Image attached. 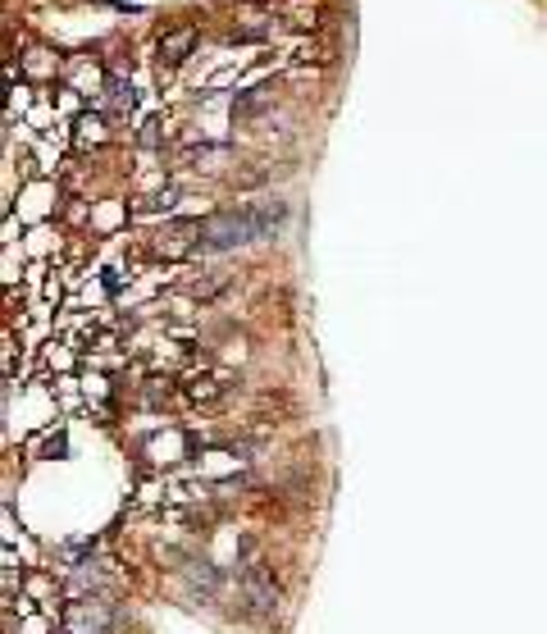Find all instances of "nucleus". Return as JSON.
Masks as SVG:
<instances>
[{"label": "nucleus", "mask_w": 547, "mask_h": 634, "mask_svg": "<svg viewBox=\"0 0 547 634\" xmlns=\"http://www.w3.org/2000/svg\"><path fill=\"white\" fill-rule=\"evenodd\" d=\"M188 46H192V28H182V33H174V37L165 41V50H169V60H182V56H188Z\"/></svg>", "instance_id": "1"}]
</instances>
